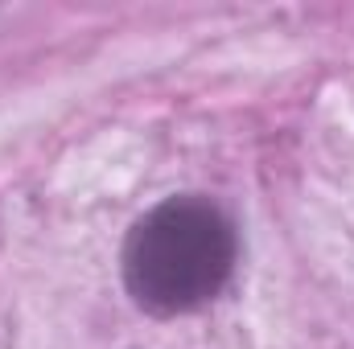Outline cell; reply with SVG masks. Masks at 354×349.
<instances>
[{"label":"cell","mask_w":354,"mask_h":349,"mask_svg":"<svg viewBox=\"0 0 354 349\" xmlns=\"http://www.w3.org/2000/svg\"><path fill=\"white\" fill-rule=\"evenodd\" d=\"M235 267V226L206 197L153 206L124 243V283L157 317L194 312L214 300Z\"/></svg>","instance_id":"1"}]
</instances>
